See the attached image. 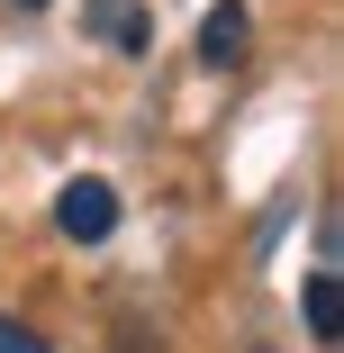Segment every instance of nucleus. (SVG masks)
<instances>
[{
	"mask_svg": "<svg viewBox=\"0 0 344 353\" xmlns=\"http://www.w3.org/2000/svg\"><path fill=\"white\" fill-rule=\"evenodd\" d=\"M0 353H45V335H37V326H19V317H0Z\"/></svg>",
	"mask_w": 344,
	"mask_h": 353,
	"instance_id": "obj_5",
	"label": "nucleus"
},
{
	"mask_svg": "<svg viewBox=\"0 0 344 353\" xmlns=\"http://www.w3.org/2000/svg\"><path fill=\"white\" fill-rule=\"evenodd\" d=\"M54 227L73 236V245H109V236H118V190L91 181V172L63 181V190H54Z\"/></svg>",
	"mask_w": 344,
	"mask_h": 353,
	"instance_id": "obj_1",
	"label": "nucleus"
},
{
	"mask_svg": "<svg viewBox=\"0 0 344 353\" xmlns=\"http://www.w3.org/2000/svg\"><path fill=\"white\" fill-rule=\"evenodd\" d=\"M100 28H109L118 54H145V46H154V19H145V10H127V0H100Z\"/></svg>",
	"mask_w": 344,
	"mask_h": 353,
	"instance_id": "obj_4",
	"label": "nucleus"
},
{
	"mask_svg": "<svg viewBox=\"0 0 344 353\" xmlns=\"http://www.w3.org/2000/svg\"><path fill=\"white\" fill-rule=\"evenodd\" d=\"M19 10H45V0H19Z\"/></svg>",
	"mask_w": 344,
	"mask_h": 353,
	"instance_id": "obj_6",
	"label": "nucleus"
},
{
	"mask_svg": "<svg viewBox=\"0 0 344 353\" xmlns=\"http://www.w3.org/2000/svg\"><path fill=\"white\" fill-rule=\"evenodd\" d=\"M299 317H308V335L335 353V335H344V281H335V263H317V272H308V290H299Z\"/></svg>",
	"mask_w": 344,
	"mask_h": 353,
	"instance_id": "obj_3",
	"label": "nucleus"
},
{
	"mask_svg": "<svg viewBox=\"0 0 344 353\" xmlns=\"http://www.w3.org/2000/svg\"><path fill=\"white\" fill-rule=\"evenodd\" d=\"M199 63H209V73H236L245 63V0H218V10L199 19Z\"/></svg>",
	"mask_w": 344,
	"mask_h": 353,
	"instance_id": "obj_2",
	"label": "nucleus"
}]
</instances>
